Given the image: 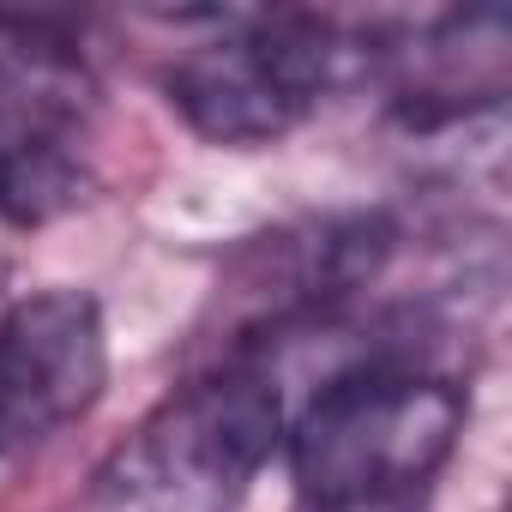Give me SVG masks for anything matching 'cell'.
<instances>
[{"label": "cell", "mask_w": 512, "mask_h": 512, "mask_svg": "<svg viewBox=\"0 0 512 512\" xmlns=\"http://www.w3.org/2000/svg\"><path fill=\"white\" fill-rule=\"evenodd\" d=\"M284 440V392L260 356L175 386L91 476L85 512H235Z\"/></svg>", "instance_id": "cell-1"}, {"label": "cell", "mask_w": 512, "mask_h": 512, "mask_svg": "<svg viewBox=\"0 0 512 512\" xmlns=\"http://www.w3.org/2000/svg\"><path fill=\"white\" fill-rule=\"evenodd\" d=\"M464 428V392L404 356H362L284 428L302 506L416 500Z\"/></svg>", "instance_id": "cell-2"}, {"label": "cell", "mask_w": 512, "mask_h": 512, "mask_svg": "<svg viewBox=\"0 0 512 512\" xmlns=\"http://www.w3.org/2000/svg\"><path fill=\"white\" fill-rule=\"evenodd\" d=\"M362 49L314 13H247L193 43L163 91L211 145H272L356 73Z\"/></svg>", "instance_id": "cell-3"}, {"label": "cell", "mask_w": 512, "mask_h": 512, "mask_svg": "<svg viewBox=\"0 0 512 512\" xmlns=\"http://www.w3.org/2000/svg\"><path fill=\"white\" fill-rule=\"evenodd\" d=\"M91 187V85L79 55L37 31L0 73V217L37 229Z\"/></svg>", "instance_id": "cell-4"}, {"label": "cell", "mask_w": 512, "mask_h": 512, "mask_svg": "<svg viewBox=\"0 0 512 512\" xmlns=\"http://www.w3.org/2000/svg\"><path fill=\"white\" fill-rule=\"evenodd\" d=\"M109 386L103 308L85 290H43L0 314V458L31 452L97 410Z\"/></svg>", "instance_id": "cell-5"}, {"label": "cell", "mask_w": 512, "mask_h": 512, "mask_svg": "<svg viewBox=\"0 0 512 512\" xmlns=\"http://www.w3.org/2000/svg\"><path fill=\"white\" fill-rule=\"evenodd\" d=\"M302 512H416V500H368V506H302Z\"/></svg>", "instance_id": "cell-6"}]
</instances>
